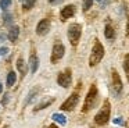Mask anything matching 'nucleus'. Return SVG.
I'll list each match as a JSON object with an SVG mask.
<instances>
[{
    "instance_id": "f257e3e1",
    "label": "nucleus",
    "mask_w": 129,
    "mask_h": 128,
    "mask_svg": "<svg viewBox=\"0 0 129 128\" xmlns=\"http://www.w3.org/2000/svg\"><path fill=\"white\" fill-rule=\"evenodd\" d=\"M97 97H99V91H97V86L93 83L90 86L89 92H87L86 97H85V103H83V107H82V111L83 113H87L90 111L93 107L96 106V102H97Z\"/></svg>"
},
{
    "instance_id": "f03ea898",
    "label": "nucleus",
    "mask_w": 129,
    "mask_h": 128,
    "mask_svg": "<svg viewBox=\"0 0 129 128\" xmlns=\"http://www.w3.org/2000/svg\"><path fill=\"white\" fill-rule=\"evenodd\" d=\"M104 57V47L103 45L100 43L99 40H94V45L92 47V53H90V57H89V66L90 67H94L103 60Z\"/></svg>"
},
{
    "instance_id": "7ed1b4c3",
    "label": "nucleus",
    "mask_w": 129,
    "mask_h": 128,
    "mask_svg": "<svg viewBox=\"0 0 129 128\" xmlns=\"http://www.w3.org/2000/svg\"><path fill=\"white\" fill-rule=\"evenodd\" d=\"M110 114H111V104L108 100H104L103 107L99 110V113L94 117V122L97 125H106L110 120Z\"/></svg>"
},
{
    "instance_id": "20e7f679",
    "label": "nucleus",
    "mask_w": 129,
    "mask_h": 128,
    "mask_svg": "<svg viewBox=\"0 0 129 128\" xmlns=\"http://www.w3.org/2000/svg\"><path fill=\"white\" fill-rule=\"evenodd\" d=\"M81 35H82V27L79 24H71L68 27V31H67V36H68V40L71 42L72 46H76L81 39Z\"/></svg>"
},
{
    "instance_id": "39448f33",
    "label": "nucleus",
    "mask_w": 129,
    "mask_h": 128,
    "mask_svg": "<svg viewBox=\"0 0 129 128\" xmlns=\"http://www.w3.org/2000/svg\"><path fill=\"white\" fill-rule=\"evenodd\" d=\"M111 92L115 97H119L121 93H122V89H123V85H122V81H121L119 75L115 70H112L111 72Z\"/></svg>"
},
{
    "instance_id": "423d86ee",
    "label": "nucleus",
    "mask_w": 129,
    "mask_h": 128,
    "mask_svg": "<svg viewBox=\"0 0 129 128\" xmlns=\"http://www.w3.org/2000/svg\"><path fill=\"white\" fill-rule=\"evenodd\" d=\"M78 103H79V93L78 92H74V93H71L70 96L67 97V100L60 106V109H61L62 111H72L74 109L78 106Z\"/></svg>"
},
{
    "instance_id": "0eeeda50",
    "label": "nucleus",
    "mask_w": 129,
    "mask_h": 128,
    "mask_svg": "<svg viewBox=\"0 0 129 128\" xmlns=\"http://www.w3.org/2000/svg\"><path fill=\"white\" fill-rule=\"evenodd\" d=\"M57 83H58L61 88H70L71 83H72V72H71L70 68L64 70V71H61L58 74V77H57Z\"/></svg>"
},
{
    "instance_id": "6e6552de",
    "label": "nucleus",
    "mask_w": 129,
    "mask_h": 128,
    "mask_svg": "<svg viewBox=\"0 0 129 128\" xmlns=\"http://www.w3.org/2000/svg\"><path fill=\"white\" fill-rule=\"evenodd\" d=\"M64 53H65V47H64V45H62L60 40H57L56 43L53 45V49H51V57H50V61H51V63H57L58 60H61V58L64 57Z\"/></svg>"
},
{
    "instance_id": "1a4fd4ad",
    "label": "nucleus",
    "mask_w": 129,
    "mask_h": 128,
    "mask_svg": "<svg viewBox=\"0 0 129 128\" xmlns=\"http://www.w3.org/2000/svg\"><path fill=\"white\" fill-rule=\"evenodd\" d=\"M50 19H47V18H43V19H40L39 22H38V25H36V33L39 36H45V35H47L49 33V31H50Z\"/></svg>"
},
{
    "instance_id": "9d476101",
    "label": "nucleus",
    "mask_w": 129,
    "mask_h": 128,
    "mask_svg": "<svg viewBox=\"0 0 129 128\" xmlns=\"http://www.w3.org/2000/svg\"><path fill=\"white\" fill-rule=\"evenodd\" d=\"M54 97H51V96H46V97H43V100H40V103H38L36 106H35V109H34V111L35 113H38V111H40V110H43V109H47L50 104H53L54 103Z\"/></svg>"
},
{
    "instance_id": "9b49d317",
    "label": "nucleus",
    "mask_w": 129,
    "mask_h": 128,
    "mask_svg": "<svg viewBox=\"0 0 129 128\" xmlns=\"http://www.w3.org/2000/svg\"><path fill=\"white\" fill-rule=\"evenodd\" d=\"M38 68H39V57H38L36 52H32L31 56H29V71L32 74H35L38 71Z\"/></svg>"
},
{
    "instance_id": "f8f14e48",
    "label": "nucleus",
    "mask_w": 129,
    "mask_h": 128,
    "mask_svg": "<svg viewBox=\"0 0 129 128\" xmlns=\"http://www.w3.org/2000/svg\"><path fill=\"white\" fill-rule=\"evenodd\" d=\"M74 14H75V6H74V4H68V6H65V7L61 10L60 15H61L62 21H65V19L74 17Z\"/></svg>"
},
{
    "instance_id": "ddd939ff",
    "label": "nucleus",
    "mask_w": 129,
    "mask_h": 128,
    "mask_svg": "<svg viewBox=\"0 0 129 128\" xmlns=\"http://www.w3.org/2000/svg\"><path fill=\"white\" fill-rule=\"evenodd\" d=\"M18 35H20V27L13 25V27L10 28V31H9V39H10V42H17Z\"/></svg>"
},
{
    "instance_id": "4468645a",
    "label": "nucleus",
    "mask_w": 129,
    "mask_h": 128,
    "mask_svg": "<svg viewBox=\"0 0 129 128\" xmlns=\"http://www.w3.org/2000/svg\"><path fill=\"white\" fill-rule=\"evenodd\" d=\"M17 70L20 71L21 78H24L26 75V64H25V61H24L22 57H18L17 58Z\"/></svg>"
},
{
    "instance_id": "2eb2a0df",
    "label": "nucleus",
    "mask_w": 129,
    "mask_h": 128,
    "mask_svg": "<svg viewBox=\"0 0 129 128\" xmlns=\"http://www.w3.org/2000/svg\"><path fill=\"white\" fill-rule=\"evenodd\" d=\"M51 118L54 120V122H58V124H61V125L67 124V117H65L64 114H61V113H54Z\"/></svg>"
},
{
    "instance_id": "dca6fc26",
    "label": "nucleus",
    "mask_w": 129,
    "mask_h": 128,
    "mask_svg": "<svg viewBox=\"0 0 129 128\" xmlns=\"http://www.w3.org/2000/svg\"><path fill=\"white\" fill-rule=\"evenodd\" d=\"M39 92H40V88H39V86H36V88L32 89V91L28 93V97H26V100H25V104H29V103H31L32 100L35 99V96H36Z\"/></svg>"
},
{
    "instance_id": "f3484780",
    "label": "nucleus",
    "mask_w": 129,
    "mask_h": 128,
    "mask_svg": "<svg viewBox=\"0 0 129 128\" xmlns=\"http://www.w3.org/2000/svg\"><path fill=\"white\" fill-rule=\"evenodd\" d=\"M15 79H17V75H15L14 71H10L9 74H7V79H6V85L9 86H13L15 83Z\"/></svg>"
},
{
    "instance_id": "a211bd4d",
    "label": "nucleus",
    "mask_w": 129,
    "mask_h": 128,
    "mask_svg": "<svg viewBox=\"0 0 129 128\" xmlns=\"http://www.w3.org/2000/svg\"><path fill=\"white\" fill-rule=\"evenodd\" d=\"M104 35H106V38H107V39H112V38H114V35H115L114 28H112L110 24H107V25H106V28H104Z\"/></svg>"
},
{
    "instance_id": "6ab92c4d",
    "label": "nucleus",
    "mask_w": 129,
    "mask_h": 128,
    "mask_svg": "<svg viewBox=\"0 0 129 128\" xmlns=\"http://www.w3.org/2000/svg\"><path fill=\"white\" fill-rule=\"evenodd\" d=\"M123 71L126 74V79L129 81V53H126L123 57Z\"/></svg>"
},
{
    "instance_id": "aec40b11",
    "label": "nucleus",
    "mask_w": 129,
    "mask_h": 128,
    "mask_svg": "<svg viewBox=\"0 0 129 128\" xmlns=\"http://www.w3.org/2000/svg\"><path fill=\"white\" fill-rule=\"evenodd\" d=\"M20 2L22 3L24 10H29V8H32L35 6V2H36V0H20Z\"/></svg>"
},
{
    "instance_id": "412c9836",
    "label": "nucleus",
    "mask_w": 129,
    "mask_h": 128,
    "mask_svg": "<svg viewBox=\"0 0 129 128\" xmlns=\"http://www.w3.org/2000/svg\"><path fill=\"white\" fill-rule=\"evenodd\" d=\"M10 6H11V0H0V7H2V10H9Z\"/></svg>"
},
{
    "instance_id": "4be33fe9",
    "label": "nucleus",
    "mask_w": 129,
    "mask_h": 128,
    "mask_svg": "<svg viewBox=\"0 0 129 128\" xmlns=\"http://www.w3.org/2000/svg\"><path fill=\"white\" fill-rule=\"evenodd\" d=\"M92 4H93V0H83V4H82L83 11H87L90 7H92Z\"/></svg>"
},
{
    "instance_id": "5701e85b",
    "label": "nucleus",
    "mask_w": 129,
    "mask_h": 128,
    "mask_svg": "<svg viewBox=\"0 0 129 128\" xmlns=\"http://www.w3.org/2000/svg\"><path fill=\"white\" fill-rule=\"evenodd\" d=\"M11 22H13V15H11V14H9V13H6V14H4V24L10 25Z\"/></svg>"
},
{
    "instance_id": "b1692460",
    "label": "nucleus",
    "mask_w": 129,
    "mask_h": 128,
    "mask_svg": "<svg viewBox=\"0 0 129 128\" xmlns=\"http://www.w3.org/2000/svg\"><path fill=\"white\" fill-rule=\"evenodd\" d=\"M9 100H10V93H4V96H3V100H2V104H3V106H7V103H9Z\"/></svg>"
},
{
    "instance_id": "393cba45",
    "label": "nucleus",
    "mask_w": 129,
    "mask_h": 128,
    "mask_svg": "<svg viewBox=\"0 0 129 128\" xmlns=\"http://www.w3.org/2000/svg\"><path fill=\"white\" fill-rule=\"evenodd\" d=\"M7 53H9V47H6V46L0 47V56H6Z\"/></svg>"
},
{
    "instance_id": "a878e982",
    "label": "nucleus",
    "mask_w": 129,
    "mask_h": 128,
    "mask_svg": "<svg viewBox=\"0 0 129 128\" xmlns=\"http://www.w3.org/2000/svg\"><path fill=\"white\" fill-rule=\"evenodd\" d=\"M64 2V0H49V3L53 6H57V4H61V3Z\"/></svg>"
},
{
    "instance_id": "bb28decb",
    "label": "nucleus",
    "mask_w": 129,
    "mask_h": 128,
    "mask_svg": "<svg viewBox=\"0 0 129 128\" xmlns=\"http://www.w3.org/2000/svg\"><path fill=\"white\" fill-rule=\"evenodd\" d=\"M115 122H117V124H123L122 118H117V120H115Z\"/></svg>"
},
{
    "instance_id": "cd10ccee",
    "label": "nucleus",
    "mask_w": 129,
    "mask_h": 128,
    "mask_svg": "<svg viewBox=\"0 0 129 128\" xmlns=\"http://www.w3.org/2000/svg\"><path fill=\"white\" fill-rule=\"evenodd\" d=\"M126 35L129 36V21H128V25H126Z\"/></svg>"
},
{
    "instance_id": "c85d7f7f",
    "label": "nucleus",
    "mask_w": 129,
    "mask_h": 128,
    "mask_svg": "<svg viewBox=\"0 0 129 128\" xmlns=\"http://www.w3.org/2000/svg\"><path fill=\"white\" fill-rule=\"evenodd\" d=\"M46 128H58V127H57L56 124H51V125H49V127H46Z\"/></svg>"
},
{
    "instance_id": "c756f323",
    "label": "nucleus",
    "mask_w": 129,
    "mask_h": 128,
    "mask_svg": "<svg viewBox=\"0 0 129 128\" xmlns=\"http://www.w3.org/2000/svg\"><path fill=\"white\" fill-rule=\"evenodd\" d=\"M2 92H3V85L0 83V95H2Z\"/></svg>"
}]
</instances>
